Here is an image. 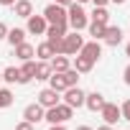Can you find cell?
Here are the masks:
<instances>
[{"label":"cell","instance_id":"6da1fadb","mask_svg":"<svg viewBox=\"0 0 130 130\" xmlns=\"http://www.w3.org/2000/svg\"><path fill=\"white\" fill-rule=\"evenodd\" d=\"M72 117H74V107H69L67 102H59V105L48 107L46 115H43V120L51 122V125H64V122L72 120Z\"/></svg>","mask_w":130,"mask_h":130},{"label":"cell","instance_id":"7a4b0ae2","mask_svg":"<svg viewBox=\"0 0 130 130\" xmlns=\"http://www.w3.org/2000/svg\"><path fill=\"white\" fill-rule=\"evenodd\" d=\"M67 23L72 26V31H82V28L89 26V18H87V13H84V8L79 3H72L67 8Z\"/></svg>","mask_w":130,"mask_h":130},{"label":"cell","instance_id":"3957f363","mask_svg":"<svg viewBox=\"0 0 130 130\" xmlns=\"http://www.w3.org/2000/svg\"><path fill=\"white\" fill-rule=\"evenodd\" d=\"M41 15L46 18V23H48V26H69V23H67V8H64V5L51 3V5H46V8H43V13H41Z\"/></svg>","mask_w":130,"mask_h":130},{"label":"cell","instance_id":"277c9868","mask_svg":"<svg viewBox=\"0 0 130 130\" xmlns=\"http://www.w3.org/2000/svg\"><path fill=\"white\" fill-rule=\"evenodd\" d=\"M82 46H84V38L79 36V31H74V33H67V36H64L61 54H64V56H77V54L82 51Z\"/></svg>","mask_w":130,"mask_h":130},{"label":"cell","instance_id":"5b68a950","mask_svg":"<svg viewBox=\"0 0 130 130\" xmlns=\"http://www.w3.org/2000/svg\"><path fill=\"white\" fill-rule=\"evenodd\" d=\"M84 94L87 92H82L79 84L77 87H67L64 89V102H67L69 107H84Z\"/></svg>","mask_w":130,"mask_h":130},{"label":"cell","instance_id":"8992f818","mask_svg":"<svg viewBox=\"0 0 130 130\" xmlns=\"http://www.w3.org/2000/svg\"><path fill=\"white\" fill-rule=\"evenodd\" d=\"M26 21H28V26H26V33L43 36V33H46V28H48V23H46V18H43V15H28Z\"/></svg>","mask_w":130,"mask_h":130},{"label":"cell","instance_id":"52a82bcc","mask_svg":"<svg viewBox=\"0 0 130 130\" xmlns=\"http://www.w3.org/2000/svg\"><path fill=\"white\" fill-rule=\"evenodd\" d=\"M84 59H89V61H100V56H102V43L100 41H84V46H82V51H79Z\"/></svg>","mask_w":130,"mask_h":130},{"label":"cell","instance_id":"ba28073f","mask_svg":"<svg viewBox=\"0 0 130 130\" xmlns=\"http://www.w3.org/2000/svg\"><path fill=\"white\" fill-rule=\"evenodd\" d=\"M59 94H61V92H56V89L46 87V89H41V92H38V105L48 110V107H54V105H59V102H61V97H59Z\"/></svg>","mask_w":130,"mask_h":130},{"label":"cell","instance_id":"9c48e42d","mask_svg":"<svg viewBox=\"0 0 130 130\" xmlns=\"http://www.w3.org/2000/svg\"><path fill=\"white\" fill-rule=\"evenodd\" d=\"M100 115H102V120H105L107 125H115L117 120H122L120 107H117L115 102H105V105H102V110H100Z\"/></svg>","mask_w":130,"mask_h":130},{"label":"cell","instance_id":"30bf717a","mask_svg":"<svg viewBox=\"0 0 130 130\" xmlns=\"http://www.w3.org/2000/svg\"><path fill=\"white\" fill-rule=\"evenodd\" d=\"M43 115H46V107H41L38 102H33V105H28V107L23 110V120H28L31 125L41 122V120H43Z\"/></svg>","mask_w":130,"mask_h":130},{"label":"cell","instance_id":"8fae6325","mask_svg":"<svg viewBox=\"0 0 130 130\" xmlns=\"http://www.w3.org/2000/svg\"><path fill=\"white\" fill-rule=\"evenodd\" d=\"M3 82H8V84H28V79L23 77V72H21L18 67L3 69Z\"/></svg>","mask_w":130,"mask_h":130},{"label":"cell","instance_id":"7c38bea8","mask_svg":"<svg viewBox=\"0 0 130 130\" xmlns=\"http://www.w3.org/2000/svg\"><path fill=\"white\" fill-rule=\"evenodd\" d=\"M105 102H107V100H105L100 92H89V94H84V107L92 110V112H100Z\"/></svg>","mask_w":130,"mask_h":130},{"label":"cell","instance_id":"4fadbf2b","mask_svg":"<svg viewBox=\"0 0 130 130\" xmlns=\"http://www.w3.org/2000/svg\"><path fill=\"white\" fill-rule=\"evenodd\" d=\"M48 64H51V72H67V69L72 67L69 56H64V54H54V56L48 59Z\"/></svg>","mask_w":130,"mask_h":130},{"label":"cell","instance_id":"5bb4252c","mask_svg":"<svg viewBox=\"0 0 130 130\" xmlns=\"http://www.w3.org/2000/svg\"><path fill=\"white\" fill-rule=\"evenodd\" d=\"M102 41H105L107 46H117V43L122 41V31H120L117 26H107V28H105V36H102Z\"/></svg>","mask_w":130,"mask_h":130},{"label":"cell","instance_id":"9a60e30c","mask_svg":"<svg viewBox=\"0 0 130 130\" xmlns=\"http://www.w3.org/2000/svg\"><path fill=\"white\" fill-rule=\"evenodd\" d=\"M13 8H15V15H18V18H28V15H33V3H31V0H15Z\"/></svg>","mask_w":130,"mask_h":130},{"label":"cell","instance_id":"2e32d148","mask_svg":"<svg viewBox=\"0 0 130 130\" xmlns=\"http://www.w3.org/2000/svg\"><path fill=\"white\" fill-rule=\"evenodd\" d=\"M13 48H15V56H18L21 61H28V59H33V56H36V48H33L31 43H26V41H23V43H18V46H13Z\"/></svg>","mask_w":130,"mask_h":130},{"label":"cell","instance_id":"e0dca14e","mask_svg":"<svg viewBox=\"0 0 130 130\" xmlns=\"http://www.w3.org/2000/svg\"><path fill=\"white\" fill-rule=\"evenodd\" d=\"M72 67L79 72V74H87V72H92V67H94V61H89V59H84L82 54H77V59H74V64Z\"/></svg>","mask_w":130,"mask_h":130},{"label":"cell","instance_id":"ac0fdd59","mask_svg":"<svg viewBox=\"0 0 130 130\" xmlns=\"http://www.w3.org/2000/svg\"><path fill=\"white\" fill-rule=\"evenodd\" d=\"M48 87H51V89H56V92H64V89H67L64 74H61V72H51V77H48Z\"/></svg>","mask_w":130,"mask_h":130},{"label":"cell","instance_id":"d6986e66","mask_svg":"<svg viewBox=\"0 0 130 130\" xmlns=\"http://www.w3.org/2000/svg\"><path fill=\"white\" fill-rule=\"evenodd\" d=\"M5 38H8L10 46H18V43L26 41V31H23V28H8V36H5Z\"/></svg>","mask_w":130,"mask_h":130},{"label":"cell","instance_id":"ffe728a7","mask_svg":"<svg viewBox=\"0 0 130 130\" xmlns=\"http://www.w3.org/2000/svg\"><path fill=\"white\" fill-rule=\"evenodd\" d=\"M107 26H110V23H97V21H92V23H89V36H92L94 41H102Z\"/></svg>","mask_w":130,"mask_h":130},{"label":"cell","instance_id":"44dd1931","mask_svg":"<svg viewBox=\"0 0 130 130\" xmlns=\"http://www.w3.org/2000/svg\"><path fill=\"white\" fill-rule=\"evenodd\" d=\"M36 56H38L41 61H48V59L54 56V48H51V43H48V41L38 43V46H36Z\"/></svg>","mask_w":130,"mask_h":130},{"label":"cell","instance_id":"7402d4cb","mask_svg":"<svg viewBox=\"0 0 130 130\" xmlns=\"http://www.w3.org/2000/svg\"><path fill=\"white\" fill-rule=\"evenodd\" d=\"M48 77H51V64H48V61H38L33 79H41V82H43V79H48Z\"/></svg>","mask_w":130,"mask_h":130},{"label":"cell","instance_id":"603a6c76","mask_svg":"<svg viewBox=\"0 0 130 130\" xmlns=\"http://www.w3.org/2000/svg\"><path fill=\"white\" fill-rule=\"evenodd\" d=\"M64 74V82H67V87H77L79 84V72L74 69V67H69L67 72H61Z\"/></svg>","mask_w":130,"mask_h":130},{"label":"cell","instance_id":"cb8c5ba5","mask_svg":"<svg viewBox=\"0 0 130 130\" xmlns=\"http://www.w3.org/2000/svg\"><path fill=\"white\" fill-rule=\"evenodd\" d=\"M36 64L38 61H33V59H28V61H23V67H21V72H23V77L31 82L33 77H36Z\"/></svg>","mask_w":130,"mask_h":130},{"label":"cell","instance_id":"d4e9b609","mask_svg":"<svg viewBox=\"0 0 130 130\" xmlns=\"http://www.w3.org/2000/svg\"><path fill=\"white\" fill-rule=\"evenodd\" d=\"M92 21H97V23H107V21H110L107 8H94V10H92Z\"/></svg>","mask_w":130,"mask_h":130},{"label":"cell","instance_id":"484cf974","mask_svg":"<svg viewBox=\"0 0 130 130\" xmlns=\"http://www.w3.org/2000/svg\"><path fill=\"white\" fill-rule=\"evenodd\" d=\"M13 105V92L10 89H0V110H5Z\"/></svg>","mask_w":130,"mask_h":130},{"label":"cell","instance_id":"4316f807","mask_svg":"<svg viewBox=\"0 0 130 130\" xmlns=\"http://www.w3.org/2000/svg\"><path fill=\"white\" fill-rule=\"evenodd\" d=\"M120 115H122V120L130 122V100H125V102L120 105Z\"/></svg>","mask_w":130,"mask_h":130},{"label":"cell","instance_id":"83f0119b","mask_svg":"<svg viewBox=\"0 0 130 130\" xmlns=\"http://www.w3.org/2000/svg\"><path fill=\"white\" fill-rule=\"evenodd\" d=\"M15 130H33V125H31L28 120H23V122H18V125H15Z\"/></svg>","mask_w":130,"mask_h":130},{"label":"cell","instance_id":"f1b7e54d","mask_svg":"<svg viewBox=\"0 0 130 130\" xmlns=\"http://www.w3.org/2000/svg\"><path fill=\"white\" fill-rule=\"evenodd\" d=\"M5 36H8V26H5V23H3V21H0V41H3V38H5Z\"/></svg>","mask_w":130,"mask_h":130},{"label":"cell","instance_id":"f546056e","mask_svg":"<svg viewBox=\"0 0 130 130\" xmlns=\"http://www.w3.org/2000/svg\"><path fill=\"white\" fill-rule=\"evenodd\" d=\"M122 77H125V84L130 87V64H127V67H125V72H122Z\"/></svg>","mask_w":130,"mask_h":130},{"label":"cell","instance_id":"4dcf8cb0","mask_svg":"<svg viewBox=\"0 0 130 130\" xmlns=\"http://www.w3.org/2000/svg\"><path fill=\"white\" fill-rule=\"evenodd\" d=\"M54 3H56V5H64V8H69V5L74 3V0H54Z\"/></svg>","mask_w":130,"mask_h":130},{"label":"cell","instance_id":"1f68e13d","mask_svg":"<svg viewBox=\"0 0 130 130\" xmlns=\"http://www.w3.org/2000/svg\"><path fill=\"white\" fill-rule=\"evenodd\" d=\"M92 3H94V8H105V5L110 3V0H92Z\"/></svg>","mask_w":130,"mask_h":130},{"label":"cell","instance_id":"d6a6232c","mask_svg":"<svg viewBox=\"0 0 130 130\" xmlns=\"http://www.w3.org/2000/svg\"><path fill=\"white\" fill-rule=\"evenodd\" d=\"M13 3H15V0H0V5H5V8H8V5H13Z\"/></svg>","mask_w":130,"mask_h":130},{"label":"cell","instance_id":"836d02e7","mask_svg":"<svg viewBox=\"0 0 130 130\" xmlns=\"http://www.w3.org/2000/svg\"><path fill=\"white\" fill-rule=\"evenodd\" d=\"M48 130H67V127H64V125H51Z\"/></svg>","mask_w":130,"mask_h":130},{"label":"cell","instance_id":"e575fe53","mask_svg":"<svg viewBox=\"0 0 130 130\" xmlns=\"http://www.w3.org/2000/svg\"><path fill=\"white\" fill-rule=\"evenodd\" d=\"M97 130H112V125H107V122H105V125H100Z\"/></svg>","mask_w":130,"mask_h":130},{"label":"cell","instance_id":"d590c367","mask_svg":"<svg viewBox=\"0 0 130 130\" xmlns=\"http://www.w3.org/2000/svg\"><path fill=\"white\" fill-rule=\"evenodd\" d=\"M77 130H92V127H89V125H79Z\"/></svg>","mask_w":130,"mask_h":130},{"label":"cell","instance_id":"8d00e7d4","mask_svg":"<svg viewBox=\"0 0 130 130\" xmlns=\"http://www.w3.org/2000/svg\"><path fill=\"white\" fill-rule=\"evenodd\" d=\"M110 3H117V5H122V3H125V0H110Z\"/></svg>","mask_w":130,"mask_h":130},{"label":"cell","instance_id":"74e56055","mask_svg":"<svg viewBox=\"0 0 130 130\" xmlns=\"http://www.w3.org/2000/svg\"><path fill=\"white\" fill-rule=\"evenodd\" d=\"M125 54H127V56H130V43H127V46H125Z\"/></svg>","mask_w":130,"mask_h":130},{"label":"cell","instance_id":"f35d334b","mask_svg":"<svg viewBox=\"0 0 130 130\" xmlns=\"http://www.w3.org/2000/svg\"><path fill=\"white\" fill-rule=\"evenodd\" d=\"M74 3H79V5H82V3H87V0H74Z\"/></svg>","mask_w":130,"mask_h":130},{"label":"cell","instance_id":"ab89813d","mask_svg":"<svg viewBox=\"0 0 130 130\" xmlns=\"http://www.w3.org/2000/svg\"><path fill=\"white\" fill-rule=\"evenodd\" d=\"M0 82H3V69H0Z\"/></svg>","mask_w":130,"mask_h":130}]
</instances>
